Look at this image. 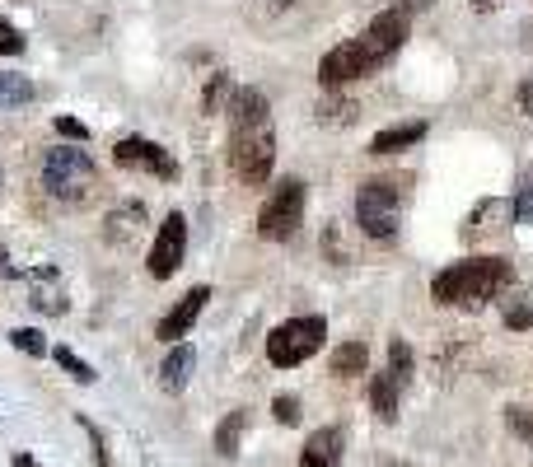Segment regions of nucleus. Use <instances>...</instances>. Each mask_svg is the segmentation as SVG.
Returning a JSON list of instances; mask_svg holds the SVG:
<instances>
[{
  "label": "nucleus",
  "instance_id": "11",
  "mask_svg": "<svg viewBox=\"0 0 533 467\" xmlns=\"http://www.w3.org/2000/svg\"><path fill=\"white\" fill-rule=\"evenodd\" d=\"M342 444H346L342 430H337V425H323L300 449V467H342Z\"/></svg>",
  "mask_w": 533,
  "mask_h": 467
},
{
  "label": "nucleus",
  "instance_id": "35",
  "mask_svg": "<svg viewBox=\"0 0 533 467\" xmlns=\"http://www.w3.org/2000/svg\"><path fill=\"white\" fill-rule=\"evenodd\" d=\"M529 33H533V24H529Z\"/></svg>",
  "mask_w": 533,
  "mask_h": 467
},
{
  "label": "nucleus",
  "instance_id": "28",
  "mask_svg": "<svg viewBox=\"0 0 533 467\" xmlns=\"http://www.w3.org/2000/svg\"><path fill=\"white\" fill-rule=\"evenodd\" d=\"M57 131L66 141H89V127L85 122H75V117H57Z\"/></svg>",
  "mask_w": 533,
  "mask_h": 467
},
{
  "label": "nucleus",
  "instance_id": "9",
  "mask_svg": "<svg viewBox=\"0 0 533 467\" xmlns=\"http://www.w3.org/2000/svg\"><path fill=\"white\" fill-rule=\"evenodd\" d=\"M113 164L117 169H141V173H155V178H178V164H173V155L164 150V145L145 141V136H127V141L113 145Z\"/></svg>",
  "mask_w": 533,
  "mask_h": 467
},
{
  "label": "nucleus",
  "instance_id": "21",
  "mask_svg": "<svg viewBox=\"0 0 533 467\" xmlns=\"http://www.w3.org/2000/svg\"><path fill=\"white\" fill-rule=\"evenodd\" d=\"M412 365H417L412 346H407L403 337H393V341H389V374H393L398 383H407V379H412Z\"/></svg>",
  "mask_w": 533,
  "mask_h": 467
},
{
  "label": "nucleus",
  "instance_id": "24",
  "mask_svg": "<svg viewBox=\"0 0 533 467\" xmlns=\"http://www.w3.org/2000/svg\"><path fill=\"white\" fill-rule=\"evenodd\" d=\"M225 94H234V89H230V75H211V85H206V94H202V113H220Z\"/></svg>",
  "mask_w": 533,
  "mask_h": 467
},
{
  "label": "nucleus",
  "instance_id": "23",
  "mask_svg": "<svg viewBox=\"0 0 533 467\" xmlns=\"http://www.w3.org/2000/svg\"><path fill=\"white\" fill-rule=\"evenodd\" d=\"M10 346H19V351L33 355V360H43V355L52 351V346L43 341V332H38V327H15V332H10Z\"/></svg>",
  "mask_w": 533,
  "mask_h": 467
},
{
  "label": "nucleus",
  "instance_id": "33",
  "mask_svg": "<svg viewBox=\"0 0 533 467\" xmlns=\"http://www.w3.org/2000/svg\"><path fill=\"white\" fill-rule=\"evenodd\" d=\"M286 5H295V0H272V10H286Z\"/></svg>",
  "mask_w": 533,
  "mask_h": 467
},
{
  "label": "nucleus",
  "instance_id": "20",
  "mask_svg": "<svg viewBox=\"0 0 533 467\" xmlns=\"http://www.w3.org/2000/svg\"><path fill=\"white\" fill-rule=\"evenodd\" d=\"M510 220H515V225H529V220H533V164L524 169L515 197H510Z\"/></svg>",
  "mask_w": 533,
  "mask_h": 467
},
{
  "label": "nucleus",
  "instance_id": "7",
  "mask_svg": "<svg viewBox=\"0 0 533 467\" xmlns=\"http://www.w3.org/2000/svg\"><path fill=\"white\" fill-rule=\"evenodd\" d=\"M304 183L300 178H281L276 183V192L267 201H262V211H258V234L267 243H286V239H295L300 234V225H304Z\"/></svg>",
  "mask_w": 533,
  "mask_h": 467
},
{
  "label": "nucleus",
  "instance_id": "16",
  "mask_svg": "<svg viewBox=\"0 0 533 467\" xmlns=\"http://www.w3.org/2000/svg\"><path fill=\"white\" fill-rule=\"evenodd\" d=\"M501 323L510 327V332H529L533 327V285H524V290H515V295L505 299Z\"/></svg>",
  "mask_w": 533,
  "mask_h": 467
},
{
  "label": "nucleus",
  "instance_id": "12",
  "mask_svg": "<svg viewBox=\"0 0 533 467\" xmlns=\"http://www.w3.org/2000/svg\"><path fill=\"white\" fill-rule=\"evenodd\" d=\"M192 369H197V351H192L188 341H178L169 355H164V365H159V383H164V393H183L192 379Z\"/></svg>",
  "mask_w": 533,
  "mask_h": 467
},
{
  "label": "nucleus",
  "instance_id": "18",
  "mask_svg": "<svg viewBox=\"0 0 533 467\" xmlns=\"http://www.w3.org/2000/svg\"><path fill=\"white\" fill-rule=\"evenodd\" d=\"M244 430H248V411L244 407L230 411V416L220 421V430H216V453H220V458H234V453H239V439H244Z\"/></svg>",
  "mask_w": 533,
  "mask_h": 467
},
{
  "label": "nucleus",
  "instance_id": "32",
  "mask_svg": "<svg viewBox=\"0 0 533 467\" xmlns=\"http://www.w3.org/2000/svg\"><path fill=\"white\" fill-rule=\"evenodd\" d=\"M15 467H38V463H33L29 453H15Z\"/></svg>",
  "mask_w": 533,
  "mask_h": 467
},
{
  "label": "nucleus",
  "instance_id": "31",
  "mask_svg": "<svg viewBox=\"0 0 533 467\" xmlns=\"http://www.w3.org/2000/svg\"><path fill=\"white\" fill-rule=\"evenodd\" d=\"M496 5H501V0H473V10H477V15H491Z\"/></svg>",
  "mask_w": 533,
  "mask_h": 467
},
{
  "label": "nucleus",
  "instance_id": "1",
  "mask_svg": "<svg viewBox=\"0 0 533 467\" xmlns=\"http://www.w3.org/2000/svg\"><path fill=\"white\" fill-rule=\"evenodd\" d=\"M417 5H426V0L379 10V15L365 24V33H356V38H346V43L332 47L328 57L318 61V85L342 89V85H351V80H365V75L384 71V66L403 52L407 33H412V10H417Z\"/></svg>",
  "mask_w": 533,
  "mask_h": 467
},
{
  "label": "nucleus",
  "instance_id": "13",
  "mask_svg": "<svg viewBox=\"0 0 533 467\" xmlns=\"http://www.w3.org/2000/svg\"><path fill=\"white\" fill-rule=\"evenodd\" d=\"M426 136V122H398V127H384L370 141V155H398V150H412V145Z\"/></svg>",
  "mask_w": 533,
  "mask_h": 467
},
{
  "label": "nucleus",
  "instance_id": "8",
  "mask_svg": "<svg viewBox=\"0 0 533 467\" xmlns=\"http://www.w3.org/2000/svg\"><path fill=\"white\" fill-rule=\"evenodd\" d=\"M183 257H188V220H183V211H169L155 234V243H150L145 271H150L155 281H169L173 271L183 267Z\"/></svg>",
  "mask_w": 533,
  "mask_h": 467
},
{
  "label": "nucleus",
  "instance_id": "2",
  "mask_svg": "<svg viewBox=\"0 0 533 467\" xmlns=\"http://www.w3.org/2000/svg\"><path fill=\"white\" fill-rule=\"evenodd\" d=\"M276 164V131L272 103L262 89H234L230 94V169L239 183L262 187Z\"/></svg>",
  "mask_w": 533,
  "mask_h": 467
},
{
  "label": "nucleus",
  "instance_id": "27",
  "mask_svg": "<svg viewBox=\"0 0 533 467\" xmlns=\"http://www.w3.org/2000/svg\"><path fill=\"white\" fill-rule=\"evenodd\" d=\"M272 416H276V421H281V425H300V397L281 393V397H276V402H272Z\"/></svg>",
  "mask_w": 533,
  "mask_h": 467
},
{
  "label": "nucleus",
  "instance_id": "17",
  "mask_svg": "<svg viewBox=\"0 0 533 467\" xmlns=\"http://www.w3.org/2000/svg\"><path fill=\"white\" fill-rule=\"evenodd\" d=\"M33 99H38V85H33L29 75L0 71V108H24Z\"/></svg>",
  "mask_w": 533,
  "mask_h": 467
},
{
  "label": "nucleus",
  "instance_id": "15",
  "mask_svg": "<svg viewBox=\"0 0 533 467\" xmlns=\"http://www.w3.org/2000/svg\"><path fill=\"white\" fill-rule=\"evenodd\" d=\"M398 388H403V383L393 379L389 369H384V374H375V379H370V402H375L379 421H398Z\"/></svg>",
  "mask_w": 533,
  "mask_h": 467
},
{
  "label": "nucleus",
  "instance_id": "4",
  "mask_svg": "<svg viewBox=\"0 0 533 467\" xmlns=\"http://www.w3.org/2000/svg\"><path fill=\"white\" fill-rule=\"evenodd\" d=\"M398 215H403V178H365L356 192V225L365 239L389 243L398 234Z\"/></svg>",
  "mask_w": 533,
  "mask_h": 467
},
{
  "label": "nucleus",
  "instance_id": "3",
  "mask_svg": "<svg viewBox=\"0 0 533 467\" xmlns=\"http://www.w3.org/2000/svg\"><path fill=\"white\" fill-rule=\"evenodd\" d=\"M515 285V267L505 257H463L431 276V299L440 309H482Z\"/></svg>",
  "mask_w": 533,
  "mask_h": 467
},
{
  "label": "nucleus",
  "instance_id": "34",
  "mask_svg": "<svg viewBox=\"0 0 533 467\" xmlns=\"http://www.w3.org/2000/svg\"><path fill=\"white\" fill-rule=\"evenodd\" d=\"M0 276H5V248H0Z\"/></svg>",
  "mask_w": 533,
  "mask_h": 467
},
{
  "label": "nucleus",
  "instance_id": "5",
  "mask_svg": "<svg viewBox=\"0 0 533 467\" xmlns=\"http://www.w3.org/2000/svg\"><path fill=\"white\" fill-rule=\"evenodd\" d=\"M323 341H328V318H290V323L272 327V337H267V360L276 369H295L304 365L314 351H323Z\"/></svg>",
  "mask_w": 533,
  "mask_h": 467
},
{
  "label": "nucleus",
  "instance_id": "30",
  "mask_svg": "<svg viewBox=\"0 0 533 467\" xmlns=\"http://www.w3.org/2000/svg\"><path fill=\"white\" fill-rule=\"evenodd\" d=\"M519 108H524V113L533 117V75L524 80V85H519Z\"/></svg>",
  "mask_w": 533,
  "mask_h": 467
},
{
  "label": "nucleus",
  "instance_id": "29",
  "mask_svg": "<svg viewBox=\"0 0 533 467\" xmlns=\"http://www.w3.org/2000/svg\"><path fill=\"white\" fill-rule=\"evenodd\" d=\"M323 253H332L337 262H346V253H342V234H337V225L323 229Z\"/></svg>",
  "mask_w": 533,
  "mask_h": 467
},
{
  "label": "nucleus",
  "instance_id": "6",
  "mask_svg": "<svg viewBox=\"0 0 533 467\" xmlns=\"http://www.w3.org/2000/svg\"><path fill=\"white\" fill-rule=\"evenodd\" d=\"M99 169H94V159L85 150H75V145H57V150H47L43 159V187L52 192L57 201H80L94 187Z\"/></svg>",
  "mask_w": 533,
  "mask_h": 467
},
{
  "label": "nucleus",
  "instance_id": "19",
  "mask_svg": "<svg viewBox=\"0 0 533 467\" xmlns=\"http://www.w3.org/2000/svg\"><path fill=\"white\" fill-rule=\"evenodd\" d=\"M318 122L323 127H346V122H356V103L337 99V89H328V99L318 103Z\"/></svg>",
  "mask_w": 533,
  "mask_h": 467
},
{
  "label": "nucleus",
  "instance_id": "25",
  "mask_svg": "<svg viewBox=\"0 0 533 467\" xmlns=\"http://www.w3.org/2000/svg\"><path fill=\"white\" fill-rule=\"evenodd\" d=\"M505 425H510L524 444H533V407H510L505 411Z\"/></svg>",
  "mask_w": 533,
  "mask_h": 467
},
{
  "label": "nucleus",
  "instance_id": "14",
  "mask_svg": "<svg viewBox=\"0 0 533 467\" xmlns=\"http://www.w3.org/2000/svg\"><path fill=\"white\" fill-rule=\"evenodd\" d=\"M365 365H370V346L365 341H342L328 360V369L337 379H356V374H365Z\"/></svg>",
  "mask_w": 533,
  "mask_h": 467
},
{
  "label": "nucleus",
  "instance_id": "26",
  "mask_svg": "<svg viewBox=\"0 0 533 467\" xmlns=\"http://www.w3.org/2000/svg\"><path fill=\"white\" fill-rule=\"evenodd\" d=\"M19 52H24V33L10 19H0V57H19Z\"/></svg>",
  "mask_w": 533,
  "mask_h": 467
},
{
  "label": "nucleus",
  "instance_id": "22",
  "mask_svg": "<svg viewBox=\"0 0 533 467\" xmlns=\"http://www.w3.org/2000/svg\"><path fill=\"white\" fill-rule=\"evenodd\" d=\"M52 360H57V365L66 369V374H71L75 383H94V369H89L85 360H80V355L71 351V346H52Z\"/></svg>",
  "mask_w": 533,
  "mask_h": 467
},
{
  "label": "nucleus",
  "instance_id": "10",
  "mask_svg": "<svg viewBox=\"0 0 533 467\" xmlns=\"http://www.w3.org/2000/svg\"><path fill=\"white\" fill-rule=\"evenodd\" d=\"M206 299H211V285H192L188 295H183L169 313H164V318H159L155 337H159V341H178V337H188V332H192V323L202 318Z\"/></svg>",
  "mask_w": 533,
  "mask_h": 467
}]
</instances>
